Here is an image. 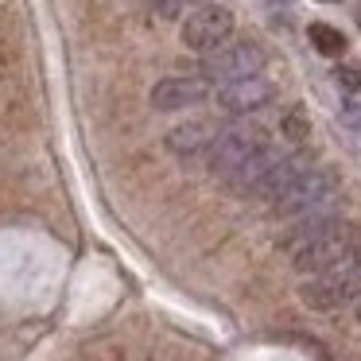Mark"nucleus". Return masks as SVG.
Segmentation results:
<instances>
[{
	"label": "nucleus",
	"mask_w": 361,
	"mask_h": 361,
	"mask_svg": "<svg viewBox=\"0 0 361 361\" xmlns=\"http://www.w3.org/2000/svg\"><path fill=\"white\" fill-rule=\"evenodd\" d=\"M353 233H357V229H353L350 221L334 218L322 229H314L303 245H295V249H291V260H295L299 272H322V268H330V264H342V260L353 257V245H357Z\"/></svg>",
	"instance_id": "f257e3e1"
},
{
	"label": "nucleus",
	"mask_w": 361,
	"mask_h": 361,
	"mask_svg": "<svg viewBox=\"0 0 361 361\" xmlns=\"http://www.w3.org/2000/svg\"><path fill=\"white\" fill-rule=\"evenodd\" d=\"M357 295V260H342V264H330L322 272H311V280L299 283V299H303L311 311H338L350 299Z\"/></svg>",
	"instance_id": "f03ea898"
},
{
	"label": "nucleus",
	"mask_w": 361,
	"mask_h": 361,
	"mask_svg": "<svg viewBox=\"0 0 361 361\" xmlns=\"http://www.w3.org/2000/svg\"><path fill=\"white\" fill-rule=\"evenodd\" d=\"M334 190H338V175L330 171V167H314V171L307 167L303 175H295V179L272 198V210L280 214V218H299V214L330 202Z\"/></svg>",
	"instance_id": "7ed1b4c3"
},
{
	"label": "nucleus",
	"mask_w": 361,
	"mask_h": 361,
	"mask_svg": "<svg viewBox=\"0 0 361 361\" xmlns=\"http://www.w3.org/2000/svg\"><path fill=\"white\" fill-rule=\"evenodd\" d=\"M264 66V51L257 39H226L202 59V82H237L260 74Z\"/></svg>",
	"instance_id": "20e7f679"
},
{
	"label": "nucleus",
	"mask_w": 361,
	"mask_h": 361,
	"mask_svg": "<svg viewBox=\"0 0 361 361\" xmlns=\"http://www.w3.org/2000/svg\"><path fill=\"white\" fill-rule=\"evenodd\" d=\"M260 148H264V128L245 125V121L241 125H229L226 133H214L210 148H206L210 152V171L214 175H233L237 167Z\"/></svg>",
	"instance_id": "39448f33"
},
{
	"label": "nucleus",
	"mask_w": 361,
	"mask_h": 361,
	"mask_svg": "<svg viewBox=\"0 0 361 361\" xmlns=\"http://www.w3.org/2000/svg\"><path fill=\"white\" fill-rule=\"evenodd\" d=\"M229 35H233V12L221 8V4H202V8H195L183 20V43L190 51H206L210 55Z\"/></svg>",
	"instance_id": "423d86ee"
},
{
	"label": "nucleus",
	"mask_w": 361,
	"mask_h": 361,
	"mask_svg": "<svg viewBox=\"0 0 361 361\" xmlns=\"http://www.w3.org/2000/svg\"><path fill=\"white\" fill-rule=\"evenodd\" d=\"M272 97H276V86L264 78V74H249V78L226 82V86L218 90V105H221L226 113H233V117L264 109V105L272 102Z\"/></svg>",
	"instance_id": "0eeeda50"
},
{
	"label": "nucleus",
	"mask_w": 361,
	"mask_h": 361,
	"mask_svg": "<svg viewBox=\"0 0 361 361\" xmlns=\"http://www.w3.org/2000/svg\"><path fill=\"white\" fill-rule=\"evenodd\" d=\"M206 94H210V86H206L202 78H164L156 82V90H152V105H156L159 113H179L187 109V105H198L206 102Z\"/></svg>",
	"instance_id": "6e6552de"
},
{
	"label": "nucleus",
	"mask_w": 361,
	"mask_h": 361,
	"mask_svg": "<svg viewBox=\"0 0 361 361\" xmlns=\"http://www.w3.org/2000/svg\"><path fill=\"white\" fill-rule=\"evenodd\" d=\"M283 159V152H276V148H260V152H252L249 159H245L241 167H237L233 175H229V183H233V190L237 195H257L260 190V183L268 179V171H272L276 164Z\"/></svg>",
	"instance_id": "1a4fd4ad"
},
{
	"label": "nucleus",
	"mask_w": 361,
	"mask_h": 361,
	"mask_svg": "<svg viewBox=\"0 0 361 361\" xmlns=\"http://www.w3.org/2000/svg\"><path fill=\"white\" fill-rule=\"evenodd\" d=\"M214 140V128L202 125V121H190V125H179L167 133V148L175 152V156H198V152H206Z\"/></svg>",
	"instance_id": "9d476101"
},
{
	"label": "nucleus",
	"mask_w": 361,
	"mask_h": 361,
	"mask_svg": "<svg viewBox=\"0 0 361 361\" xmlns=\"http://www.w3.org/2000/svg\"><path fill=\"white\" fill-rule=\"evenodd\" d=\"M311 43H314V51L319 55H326V59H338V55H345V35L338 32V27H330V24H311Z\"/></svg>",
	"instance_id": "9b49d317"
},
{
	"label": "nucleus",
	"mask_w": 361,
	"mask_h": 361,
	"mask_svg": "<svg viewBox=\"0 0 361 361\" xmlns=\"http://www.w3.org/2000/svg\"><path fill=\"white\" fill-rule=\"evenodd\" d=\"M280 133H283V140H288V144H295V148H303V144L311 140V117H307V113L295 105V109H291L288 117L280 121Z\"/></svg>",
	"instance_id": "f8f14e48"
},
{
	"label": "nucleus",
	"mask_w": 361,
	"mask_h": 361,
	"mask_svg": "<svg viewBox=\"0 0 361 361\" xmlns=\"http://www.w3.org/2000/svg\"><path fill=\"white\" fill-rule=\"evenodd\" d=\"M148 4H152V8H156L164 20H175V16H183V12H187L190 0H148Z\"/></svg>",
	"instance_id": "ddd939ff"
},
{
	"label": "nucleus",
	"mask_w": 361,
	"mask_h": 361,
	"mask_svg": "<svg viewBox=\"0 0 361 361\" xmlns=\"http://www.w3.org/2000/svg\"><path fill=\"white\" fill-rule=\"evenodd\" d=\"M334 78H338V86H342L350 97H357V71H353V66H345V71H334Z\"/></svg>",
	"instance_id": "4468645a"
},
{
	"label": "nucleus",
	"mask_w": 361,
	"mask_h": 361,
	"mask_svg": "<svg viewBox=\"0 0 361 361\" xmlns=\"http://www.w3.org/2000/svg\"><path fill=\"white\" fill-rule=\"evenodd\" d=\"M322 4H334V0H322Z\"/></svg>",
	"instance_id": "2eb2a0df"
}]
</instances>
